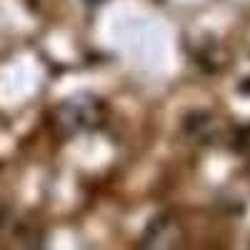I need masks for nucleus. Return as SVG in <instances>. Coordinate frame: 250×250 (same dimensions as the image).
I'll return each instance as SVG.
<instances>
[{
	"mask_svg": "<svg viewBox=\"0 0 250 250\" xmlns=\"http://www.w3.org/2000/svg\"><path fill=\"white\" fill-rule=\"evenodd\" d=\"M88 5H98V3H103V0H85Z\"/></svg>",
	"mask_w": 250,
	"mask_h": 250,
	"instance_id": "obj_1",
	"label": "nucleus"
}]
</instances>
